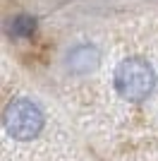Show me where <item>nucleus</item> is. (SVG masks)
<instances>
[{
	"mask_svg": "<svg viewBox=\"0 0 158 161\" xmlns=\"http://www.w3.org/2000/svg\"><path fill=\"white\" fill-rule=\"evenodd\" d=\"M158 84V75L153 65L144 58H125L115 67V89L127 101H144L153 94Z\"/></svg>",
	"mask_w": 158,
	"mask_h": 161,
	"instance_id": "f257e3e1",
	"label": "nucleus"
},
{
	"mask_svg": "<svg viewBox=\"0 0 158 161\" xmlns=\"http://www.w3.org/2000/svg\"><path fill=\"white\" fill-rule=\"evenodd\" d=\"M3 123H5V130L10 137L14 140H34L36 135L43 130V111H41L34 101L29 99H14L10 106L5 108V115H3Z\"/></svg>",
	"mask_w": 158,
	"mask_h": 161,
	"instance_id": "f03ea898",
	"label": "nucleus"
},
{
	"mask_svg": "<svg viewBox=\"0 0 158 161\" xmlns=\"http://www.w3.org/2000/svg\"><path fill=\"white\" fill-rule=\"evenodd\" d=\"M67 65L72 72H91L98 65V51L91 43H82V46L72 48L67 55Z\"/></svg>",
	"mask_w": 158,
	"mask_h": 161,
	"instance_id": "7ed1b4c3",
	"label": "nucleus"
},
{
	"mask_svg": "<svg viewBox=\"0 0 158 161\" xmlns=\"http://www.w3.org/2000/svg\"><path fill=\"white\" fill-rule=\"evenodd\" d=\"M17 36H26V34L34 31V19H29V17H19V19L14 22V29H12Z\"/></svg>",
	"mask_w": 158,
	"mask_h": 161,
	"instance_id": "20e7f679",
	"label": "nucleus"
}]
</instances>
